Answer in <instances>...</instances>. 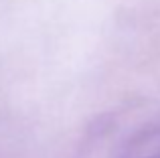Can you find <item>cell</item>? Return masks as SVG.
<instances>
[{
	"label": "cell",
	"instance_id": "cell-1",
	"mask_svg": "<svg viewBox=\"0 0 160 158\" xmlns=\"http://www.w3.org/2000/svg\"><path fill=\"white\" fill-rule=\"evenodd\" d=\"M126 158H160V132L138 142Z\"/></svg>",
	"mask_w": 160,
	"mask_h": 158
}]
</instances>
